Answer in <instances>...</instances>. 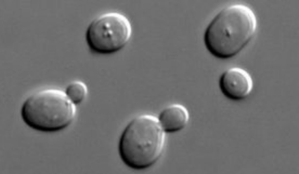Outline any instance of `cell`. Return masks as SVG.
Returning <instances> with one entry per match:
<instances>
[{"label":"cell","instance_id":"7a4b0ae2","mask_svg":"<svg viewBox=\"0 0 299 174\" xmlns=\"http://www.w3.org/2000/svg\"><path fill=\"white\" fill-rule=\"evenodd\" d=\"M157 118L143 114L133 119L123 131L119 143L120 157L129 167L147 168L159 159L163 151L165 135Z\"/></svg>","mask_w":299,"mask_h":174},{"label":"cell","instance_id":"277c9868","mask_svg":"<svg viewBox=\"0 0 299 174\" xmlns=\"http://www.w3.org/2000/svg\"><path fill=\"white\" fill-rule=\"evenodd\" d=\"M132 33L131 23L117 12L105 13L95 18L88 26L86 41L90 49L98 54L117 52L129 43Z\"/></svg>","mask_w":299,"mask_h":174},{"label":"cell","instance_id":"8992f818","mask_svg":"<svg viewBox=\"0 0 299 174\" xmlns=\"http://www.w3.org/2000/svg\"><path fill=\"white\" fill-rule=\"evenodd\" d=\"M164 131L173 133L180 131L187 125L190 115L187 108L179 104H173L165 107L157 118Z\"/></svg>","mask_w":299,"mask_h":174},{"label":"cell","instance_id":"6da1fadb","mask_svg":"<svg viewBox=\"0 0 299 174\" xmlns=\"http://www.w3.org/2000/svg\"><path fill=\"white\" fill-rule=\"evenodd\" d=\"M255 15L242 4L228 6L220 10L207 26L204 41L208 52L221 59L240 52L254 37L257 28Z\"/></svg>","mask_w":299,"mask_h":174},{"label":"cell","instance_id":"52a82bcc","mask_svg":"<svg viewBox=\"0 0 299 174\" xmlns=\"http://www.w3.org/2000/svg\"><path fill=\"white\" fill-rule=\"evenodd\" d=\"M66 95L74 105L82 103L86 99L88 92L87 87L83 82L79 80L71 82L64 91Z\"/></svg>","mask_w":299,"mask_h":174},{"label":"cell","instance_id":"5b68a950","mask_svg":"<svg viewBox=\"0 0 299 174\" xmlns=\"http://www.w3.org/2000/svg\"><path fill=\"white\" fill-rule=\"evenodd\" d=\"M219 84L223 95L234 101L247 98L253 87V80L250 74L238 67L230 68L224 71L220 78Z\"/></svg>","mask_w":299,"mask_h":174},{"label":"cell","instance_id":"3957f363","mask_svg":"<svg viewBox=\"0 0 299 174\" xmlns=\"http://www.w3.org/2000/svg\"><path fill=\"white\" fill-rule=\"evenodd\" d=\"M76 106L64 91L48 88L33 92L24 101L21 115L25 123L36 130L53 132L65 129L74 120Z\"/></svg>","mask_w":299,"mask_h":174}]
</instances>
